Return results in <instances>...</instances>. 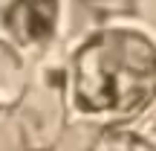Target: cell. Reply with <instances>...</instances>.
I'll list each match as a JSON object with an SVG mask.
<instances>
[{
  "label": "cell",
  "instance_id": "1",
  "mask_svg": "<svg viewBox=\"0 0 156 151\" xmlns=\"http://www.w3.org/2000/svg\"><path fill=\"white\" fill-rule=\"evenodd\" d=\"M75 105L95 116H139L156 102V44L139 29H101L73 64Z\"/></svg>",
  "mask_w": 156,
  "mask_h": 151
},
{
  "label": "cell",
  "instance_id": "2",
  "mask_svg": "<svg viewBox=\"0 0 156 151\" xmlns=\"http://www.w3.org/2000/svg\"><path fill=\"white\" fill-rule=\"evenodd\" d=\"M58 21V0H15L3 15V26L17 44L35 47L46 41Z\"/></svg>",
  "mask_w": 156,
  "mask_h": 151
},
{
  "label": "cell",
  "instance_id": "3",
  "mask_svg": "<svg viewBox=\"0 0 156 151\" xmlns=\"http://www.w3.org/2000/svg\"><path fill=\"white\" fill-rule=\"evenodd\" d=\"M23 90V61L17 50L0 41V108L17 102Z\"/></svg>",
  "mask_w": 156,
  "mask_h": 151
},
{
  "label": "cell",
  "instance_id": "4",
  "mask_svg": "<svg viewBox=\"0 0 156 151\" xmlns=\"http://www.w3.org/2000/svg\"><path fill=\"white\" fill-rule=\"evenodd\" d=\"M90 151H147L139 140L133 137V131L124 125V128H113L101 137Z\"/></svg>",
  "mask_w": 156,
  "mask_h": 151
},
{
  "label": "cell",
  "instance_id": "5",
  "mask_svg": "<svg viewBox=\"0 0 156 151\" xmlns=\"http://www.w3.org/2000/svg\"><path fill=\"white\" fill-rule=\"evenodd\" d=\"M127 128L133 131V137H136V140H139L147 151H156V102L147 108V111H142L139 116L127 125Z\"/></svg>",
  "mask_w": 156,
  "mask_h": 151
}]
</instances>
